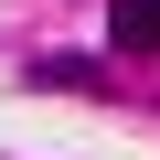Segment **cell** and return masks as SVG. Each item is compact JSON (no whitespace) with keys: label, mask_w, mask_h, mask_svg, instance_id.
<instances>
[{"label":"cell","mask_w":160,"mask_h":160,"mask_svg":"<svg viewBox=\"0 0 160 160\" xmlns=\"http://www.w3.org/2000/svg\"><path fill=\"white\" fill-rule=\"evenodd\" d=\"M107 43L139 53V64H160V0H107Z\"/></svg>","instance_id":"cell-1"},{"label":"cell","mask_w":160,"mask_h":160,"mask_svg":"<svg viewBox=\"0 0 160 160\" xmlns=\"http://www.w3.org/2000/svg\"><path fill=\"white\" fill-rule=\"evenodd\" d=\"M32 75H43V86H75V96H96V64H86V53H53V64H32Z\"/></svg>","instance_id":"cell-2"}]
</instances>
